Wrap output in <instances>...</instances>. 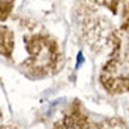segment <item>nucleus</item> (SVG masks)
<instances>
[]
</instances>
